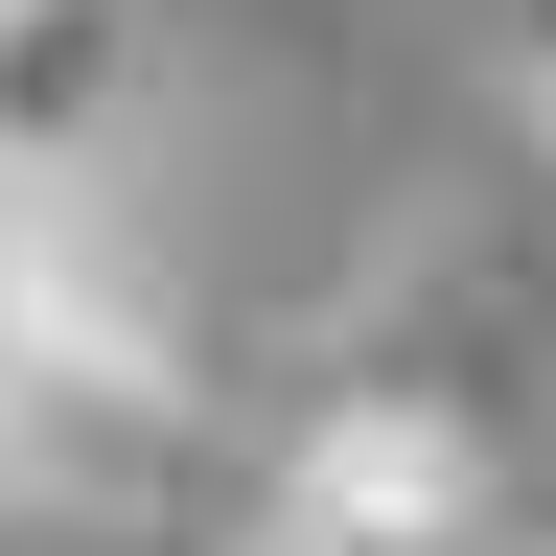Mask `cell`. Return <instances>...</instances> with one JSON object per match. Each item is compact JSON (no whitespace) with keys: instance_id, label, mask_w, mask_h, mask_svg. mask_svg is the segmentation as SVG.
Here are the masks:
<instances>
[{"instance_id":"obj_1","label":"cell","mask_w":556,"mask_h":556,"mask_svg":"<svg viewBox=\"0 0 556 556\" xmlns=\"http://www.w3.org/2000/svg\"><path fill=\"white\" fill-rule=\"evenodd\" d=\"M441 302L464 325H371L278 417L255 556H533V510H556V278L441 255Z\"/></svg>"},{"instance_id":"obj_2","label":"cell","mask_w":556,"mask_h":556,"mask_svg":"<svg viewBox=\"0 0 556 556\" xmlns=\"http://www.w3.org/2000/svg\"><path fill=\"white\" fill-rule=\"evenodd\" d=\"M163 0H0V186H116Z\"/></svg>"},{"instance_id":"obj_3","label":"cell","mask_w":556,"mask_h":556,"mask_svg":"<svg viewBox=\"0 0 556 556\" xmlns=\"http://www.w3.org/2000/svg\"><path fill=\"white\" fill-rule=\"evenodd\" d=\"M510 93H533V139H556V0H510Z\"/></svg>"}]
</instances>
